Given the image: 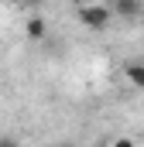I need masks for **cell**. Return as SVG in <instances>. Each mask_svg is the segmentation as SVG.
Instances as JSON below:
<instances>
[{
	"label": "cell",
	"instance_id": "3",
	"mask_svg": "<svg viewBox=\"0 0 144 147\" xmlns=\"http://www.w3.org/2000/svg\"><path fill=\"white\" fill-rule=\"evenodd\" d=\"M110 10L120 14V17H137V14H141V0H113Z\"/></svg>",
	"mask_w": 144,
	"mask_h": 147
},
{
	"label": "cell",
	"instance_id": "6",
	"mask_svg": "<svg viewBox=\"0 0 144 147\" xmlns=\"http://www.w3.org/2000/svg\"><path fill=\"white\" fill-rule=\"evenodd\" d=\"M41 3H45V0H28V7H41Z\"/></svg>",
	"mask_w": 144,
	"mask_h": 147
},
{
	"label": "cell",
	"instance_id": "4",
	"mask_svg": "<svg viewBox=\"0 0 144 147\" xmlns=\"http://www.w3.org/2000/svg\"><path fill=\"white\" fill-rule=\"evenodd\" d=\"M48 34V24H45V17H31V21H28V38H31V41H41V38Z\"/></svg>",
	"mask_w": 144,
	"mask_h": 147
},
{
	"label": "cell",
	"instance_id": "5",
	"mask_svg": "<svg viewBox=\"0 0 144 147\" xmlns=\"http://www.w3.org/2000/svg\"><path fill=\"white\" fill-rule=\"evenodd\" d=\"M3 3H10V7H28V0H3Z\"/></svg>",
	"mask_w": 144,
	"mask_h": 147
},
{
	"label": "cell",
	"instance_id": "1",
	"mask_svg": "<svg viewBox=\"0 0 144 147\" xmlns=\"http://www.w3.org/2000/svg\"><path fill=\"white\" fill-rule=\"evenodd\" d=\"M110 17H113V10H110L107 3H82V7H79V21H82L89 31H103L110 24Z\"/></svg>",
	"mask_w": 144,
	"mask_h": 147
},
{
	"label": "cell",
	"instance_id": "2",
	"mask_svg": "<svg viewBox=\"0 0 144 147\" xmlns=\"http://www.w3.org/2000/svg\"><path fill=\"white\" fill-rule=\"evenodd\" d=\"M124 75H127V82H130L137 92H144V62H127V65H124Z\"/></svg>",
	"mask_w": 144,
	"mask_h": 147
}]
</instances>
